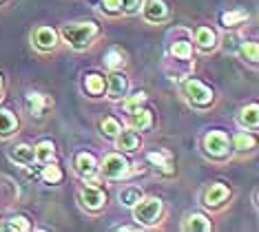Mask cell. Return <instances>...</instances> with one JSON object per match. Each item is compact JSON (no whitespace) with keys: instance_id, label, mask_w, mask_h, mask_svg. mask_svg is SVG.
<instances>
[{"instance_id":"obj_6","label":"cell","mask_w":259,"mask_h":232,"mask_svg":"<svg viewBox=\"0 0 259 232\" xmlns=\"http://www.w3.org/2000/svg\"><path fill=\"white\" fill-rule=\"evenodd\" d=\"M80 199H82V206L91 212L102 210L104 204H107V195L102 193L100 183H84L80 190Z\"/></svg>"},{"instance_id":"obj_29","label":"cell","mask_w":259,"mask_h":232,"mask_svg":"<svg viewBox=\"0 0 259 232\" xmlns=\"http://www.w3.org/2000/svg\"><path fill=\"white\" fill-rule=\"evenodd\" d=\"M100 128H102V130H100V133H102L104 137L115 140V135L120 133V128H122V126H120V122H117L115 117H104V120L100 122Z\"/></svg>"},{"instance_id":"obj_4","label":"cell","mask_w":259,"mask_h":232,"mask_svg":"<svg viewBox=\"0 0 259 232\" xmlns=\"http://www.w3.org/2000/svg\"><path fill=\"white\" fill-rule=\"evenodd\" d=\"M204 153L208 157L215 159H224L228 153H231V140L224 130H210L204 137Z\"/></svg>"},{"instance_id":"obj_14","label":"cell","mask_w":259,"mask_h":232,"mask_svg":"<svg viewBox=\"0 0 259 232\" xmlns=\"http://www.w3.org/2000/svg\"><path fill=\"white\" fill-rule=\"evenodd\" d=\"M146 162L153 164L157 170L162 172L164 177H170V175H175V168H173V162H170V155L168 153H160V151H153L146 155Z\"/></svg>"},{"instance_id":"obj_3","label":"cell","mask_w":259,"mask_h":232,"mask_svg":"<svg viewBox=\"0 0 259 232\" xmlns=\"http://www.w3.org/2000/svg\"><path fill=\"white\" fill-rule=\"evenodd\" d=\"M184 95H186L188 102H191L193 106H199V109L210 106V104H213V100H215L213 91H210L204 82L195 80V77H191V80L184 82Z\"/></svg>"},{"instance_id":"obj_18","label":"cell","mask_w":259,"mask_h":232,"mask_svg":"<svg viewBox=\"0 0 259 232\" xmlns=\"http://www.w3.org/2000/svg\"><path fill=\"white\" fill-rule=\"evenodd\" d=\"M18 130V117L7 109H0V140L9 137Z\"/></svg>"},{"instance_id":"obj_35","label":"cell","mask_w":259,"mask_h":232,"mask_svg":"<svg viewBox=\"0 0 259 232\" xmlns=\"http://www.w3.org/2000/svg\"><path fill=\"white\" fill-rule=\"evenodd\" d=\"M0 98H3V80H0Z\"/></svg>"},{"instance_id":"obj_1","label":"cell","mask_w":259,"mask_h":232,"mask_svg":"<svg viewBox=\"0 0 259 232\" xmlns=\"http://www.w3.org/2000/svg\"><path fill=\"white\" fill-rule=\"evenodd\" d=\"M62 38L67 44H71L73 49H87L93 38L98 35V25L96 22H71V25H64L62 27Z\"/></svg>"},{"instance_id":"obj_11","label":"cell","mask_w":259,"mask_h":232,"mask_svg":"<svg viewBox=\"0 0 259 232\" xmlns=\"http://www.w3.org/2000/svg\"><path fill=\"white\" fill-rule=\"evenodd\" d=\"M115 146L120 151H126V153H133L140 148V135L135 128H120V133L115 135Z\"/></svg>"},{"instance_id":"obj_34","label":"cell","mask_w":259,"mask_h":232,"mask_svg":"<svg viewBox=\"0 0 259 232\" xmlns=\"http://www.w3.org/2000/svg\"><path fill=\"white\" fill-rule=\"evenodd\" d=\"M120 5H122V0H102V9L109 11V14H117Z\"/></svg>"},{"instance_id":"obj_2","label":"cell","mask_w":259,"mask_h":232,"mask_svg":"<svg viewBox=\"0 0 259 232\" xmlns=\"http://www.w3.org/2000/svg\"><path fill=\"white\" fill-rule=\"evenodd\" d=\"M131 210H133L135 221H138L140 225L151 228V225L160 223L162 212H164V204H162V199H157V197H142Z\"/></svg>"},{"instance_id":"obj_32","label":"cell","mask_w":259,"mask_h":232,"mask_svg":"<svg viewBox=\"0 0 259 232\" xmlns=\"http://www.w3.org/2000/svg\"><path fill=\"white\" fill-rule=\"evenodd\" d=\"M7 230H20V232H27V230H31V223H29L25 217H11L9 221H7Z\"/></svg>"},{"instance_id":"obj_19","label":"cell","mask_w":259,"mask_h":232,"mask_svg":"<svg viewBox=\"0 0 259 232\" xmlns=\"http://www.w3.org/2000/svg\"><path fill=\"white\" fill-rule=\"evenodd\" d=\"M210 228H213V223H210V219H206L202 212H193V215H188L186 221H184L186 232H208Z\"/></svg>"},{"instance_id":"obj_21","label":"cell","mask_w":259,"mask_h":232,"mask_svg":"<svg viewBox=\"0 0 259 232\" xmlns=\"http://www.w3.org/2000/svg\"><path fill=\"white\" fill-rule=\"evenodd\" d=\"M84 88H87V93H89L91 98H98V95H102L104 88H107V77L100 75V73L84 75Z\"/></svg>"},{"instance_id":"obj_26","label":"cell","mask_w":259,"mask_h":232,"mask_svg":"<svg viewBox=\"0 0 259 232\" xmlns=\"http://www.w3.org/2000/svg\"><path fill=\"white\" fill-rule=\"evenodd\" d=\"M170 53L175 56V60L186 62V60H191V56H193V47H191V42H186V40H178V42H173V47H170Z\"/></svg>"},{"instance_id":"obj_5","label":"cell","mask_w":259,"mask_h":232,"mask_svg":"<svg viewBox=\"0 0 259 232\" xmlns=\"http://www.w3.org/2000/svg\"><path fill=\"white\" fill-rule=\"evenodd\" d=\"M100 172H102L107 179H122L128 175V162L124 155L120 153H109L107 157L100 164Z\"/></svg>"},{"instance_id":"obj_22","label":"cell","mask_w":259,"mask_h":232,"mask_svg":"<svg viewBox=\"0 0 259 232\" xmlns=\"http://www.w3.org/2000/svg\"><path fill=\"white\" fill-rule=\"evenodd\" d=\"M239 124L244 128H250V130H255L257 128V124H259V106L257 104H250V106H244L239 113Z\"/></svg>"},{"instance_id":"obj_10","label":"cell","mask_w":259,"mask_h":232,"mask_svg":"<svg viewBox=\"0 0 259 232\" xmlns=\"http://www.w3.org/2000/svg\"><path fill=\"white\" fill-rule=\"evenodd\" d=\"M228 197H231V190L226 183H210L204 193V204L208 208H220Z\"/></svg>"},{"instance_id":"obj_7","label":"cell","mask_w":259,"mask_h":232,"mask_svg":"<svg viewBox=\"0 0 259 232\" xmlns=\"http://www.w3.org/2000/svg\"><path fill=\"white\" fill-rule=\"evenodd\" d=\"M126 91H128V77L120 69L111 71V75L107 77V98L117 102V100L126 98Z\"/></svg>"},{"instance_id":"obj_17","label":"cell","mask_w":259,"mask_h":232,"mask_svg":"<svg viewBox=\"0 0 259 232\" xmlns=\"http://www.w3.org/2000/svg\"><path fill=\"white\" fill-rule=\"evenodd\" d=\"M195 42L202 51H210L217 47V33L210 27H197L195 29Z\"/></svg>"},{"instance_id":"obj_13","label":"cell","mask_w":259,"mask_h":232,"mask_svg":"<svg viewBox=\"0 0 259 232\" xmlns=\"http://www.w3.org/2000/svg\"><path fill=\"white\" fill-rule=\"evenodd\" d=\"M51 100L47 98L45 93H29L27 95V106H29V113H31L33 117H42L47 111L51 109Z\"/></svg>"},{"instance_id":"obj_24","label":"cell","mask_w":259,"mask_h":232,"mask_svg":"<svg viewBox=\"0 0 259 232\" xmlns=\"http://www.w3.org/2000/svg\"><path fill=\"white\" fill-rule=\"evenodd\" d=\"M244 20H248V11L244 9H233V11H226V14H222V25L224 27H237L241 25Z\"/></svg>"},{"instance_id":"obj_20","label":"cell","mask_w":259,"mask_h":232,"mask_svg":"<svg viewBox=\"0 0 259 232\" xmlns=\"http://www.w3.org/2000/svg\"><path fill=\"white\" fill-rule=\"evenodd\" d=\"M33 153H36L38 164H49V162H54V157H56V144L51 140H42L33 146Z\"/></svg>"},{"instance_id":"obj_25","label":"cell","mask_w":259,"mask_h":232,"mask_svg":"<svg viewBox=\"0 0 259 232\" xmlns=\"http://www.w3.org/2000/svg\"><path fill=\"white\" fill-rule=\"evenodd\" d=\"M124 53H122V49H117V47H113V49H109L107 51V56H104V64L111 69V71H115V69H122L124 67Z\"/></svg>"},{"instance_id":"obj_15","label":"cell","mask_w":259,"mask_h":232,"mask_svg":"<svg viewBox=\"0 0 259 232\" xmlns=\"http://www.w3.org/2000/svg\"><path fill=\"white\" fill-rule=\"evenodd\" d=\"M9 159H11V162H16V164H20V166L33 164V162H36V153H33V146H29V144H16V146H11Z\"/></svg>"},{"instance_id":"obj_16","label":"cell","mask_w":259,"mask_h":232,"mask_svg":"<svg viewBox=\"0 0 259 232\" xmlns=\"http://www.w3.org/2000/svg\"><path fill=\"white\" fill-rule=\"evenodd\" d=\"M128 117H131V128L135 130H149L153 126V113L149 109H144V106L128 113Z\"/></svg>"},{"instance_id":"obj_8","label":"cell","mask_w":259,"mask_h":232,"mask_svg":"<svg viewBox=\"0 0 259 232\" xmlns=\"http://www.w3.org/2000/svg\"><path fill=\"white\" fill-rule=\"evenodd\" d=\"M31 42L42 53L51 51V49H56V44H58V31L51 27H38V29H33V33H31Z\"/></svg>"},{"instance_id":"obj_27","label":"cell","mask_w":259,"mask_h":232,"mask_svg":"<svg viewBox=\"0 0 259 232\" xmlns=\"http://www.w3.org/2000/svg\"><path fill=\"white\" fill-rule=\"evenodd\" d=\"M42 179H45L47 183H60V181H62V170H60V166L54 164V162L45 164V166H42Z\"/></svg>"},{"instance_id":"obj_12","label":"cell","mask_w":259,"mask_h":232,"mask_svg":"<svg viewBox=\"0 0 259 232\" xmlns=\"http://www.w3.org/2000/svg\"><path fill=\"white\" fill-rule=\"evenodd\" d=\"M142 14L149 22H162L168 16V7L164 0H146V5L142 7Z\"/></svg>"},{"instance_id":"obj_33","label":"cell","mask_w":259,"mask_h":232,"mask_svg":"<svg viewBox=\"0 0 259 232\" xmlns=\"http://www.w3.org/2000/svg\"><path fill=\"white\" fill-rule=\"evenodd\" d=\"M140 7H142V0H122L120 11H124L126 16H133L140 11Z\"/></svg>"},{"instance_id":"obj_23","label":"cell","mask_w":259,"mask_h":232,"mask_svg":"<svg viewBox=\"0 0 259 232\" xmlns=\"http://www.w3.org/2000/svg\"><path fill=\"white\" fill-rule=\"evenodd\" d=\"M142 197L144 195H142V190H140L138 186H126V188L120 190V204L126 206V208H133Z\"/></svg>"},{"instance_id":"obj_28","label":"cell","mask_w":259,"mask_h":232,"mask_svg":"<svg viewBox=\"0 0 259 232\" xmlns=\"http://www.w3.org/2000/svg\"><path fill=\"white\" fill-rule=\"evenodd\" d=\"M233 146H235V151H239V153L252 151V148H255V135H250V133H239V135H235Z\"/></svg>"},{"instance_id":"obj_31","label":"cell","mask_w":259,"mask_h":232,"mask_svg":"<svg viewBox=\"0 0 259 232\" xmlns=\"http://www.w3.org/2000/svg\"><path fill=\"white\" fill-rule=\"evenodd\" d=\"M144 102H146V93L138 91V93H133L131 98H124V111H126V113H133L135 109L144 106Z\"/></svg>"},{"instance_id":"obj_9","label":"cell","mask_w":259,"mask_h":232,"mask_svg":"<svg viewBox=\"0 0 259 232\" xmlns=\"http://www.w3.org/2000/svg\"><path fill=\"white\" fill-rule=\"evenodd\" d=\"M75 172L82 177V179H93L96 177V172H98V162H96V157H93L91 153H78L75 155Z\"/></svg>"},{"instance_id":"obj_30","label":"cell","mask_w":259,"mask_h":232,"mask_svg":"<svg viewBox=\"0 0 259 232\" xmlns=\"http://www.w3.org/2000/svg\"><path fill=\"white\" fill-rule=\"evenodd\" d=\"M239 53L250 64H257V60H259V44L257 42H244V44L239 47Z\"/></svg>"}]
</instances>
